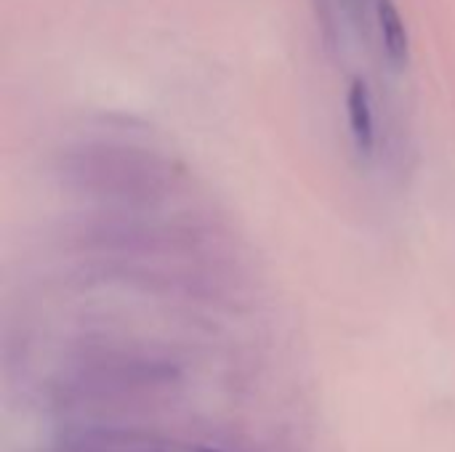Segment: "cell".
I'll return each mask as SVG.
<instances>
[{"label": "cell", "instance_id": "1", "mask_svg": "<svg viewBox=\"0 0 455 452\" xmlns=\"http://www.w3.org/2000/svg\"><path fill=\"white\" fill-rule=\"evenodd\" d=\"M69 176H75L83 189L104 197H147L160 186L155 163L147 155L123 147H88L77 152Z\"/></svg>", "mask_w": 455, "mask_h": 452}, {"label": "cell", "instance_id": "2", "mask_svg": "<svg viewBox=\"0 0 455 452\" xmlns=\"http://www.w3.org/2000/svg\"><path fill=\"white\" fill-rule=\"evenodd\" d=\"M347 117H349V131L363 155H371L376 147V123H373V101L365 80L355 77L347 93Z\"/></svg>", "mask_w": 455, "mask_h": 452}, {"label": "cell", "instance_id": "3", "mask_svg": "<svg viewBox=\"0 0 455 452\" xmlns=\"http://www.w3.org/2000/svg\"><path fill=\"white\" fill-rule=\"evenodd\" d=\"M376 16H379V29H381V43H384L387 59L397 69L405 67L411 59V37H408V27L400 16V8L395 5V0H379Z\"/></svg>", "mask_w": 455, "mask_h": 452}]
</instances>
